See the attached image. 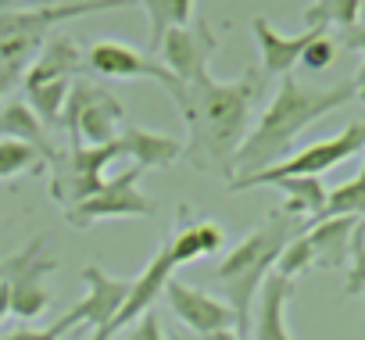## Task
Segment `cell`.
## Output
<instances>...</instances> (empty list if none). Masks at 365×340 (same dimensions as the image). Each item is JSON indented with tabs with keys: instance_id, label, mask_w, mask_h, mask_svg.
Instances as JSON below:
<instances>
[{
	"instance_id": "1",
	"label": "cell",
	"mask_w": 365,
	"mask_h": 340,
	"mask_svg": "<svg viewBox=\"0 0 365 340\" xmlns=\"http://www.w3.org/2000/svg\"><path fill=\"white\" fill-rule=\"evenodd\" d=\"M262 86H265V76L255 65L244 68L230 83L197 76L194 83L182 86V97L175 104L190 129V140L182 143V158H190L194 168H215L230 183L233 180L230 165L244 136L251 133V111Z\"/></svg>"
},
{
	"instance_id": "2",
	"label": "cell",
	"mask_w": 365,
	"mask_h": 340,
	"mask_svg": "<svg viewBox=\"0 0 365 340\" xmlns=\"http://www.w3.org/2000/svg\"><path fill=\"white\" fill-rule=\"evenodd\" d=\"M351 101H354L351 79H344L336 86H304V83H297V76H283L265 115L258 118V125L244 136L240 150L233 154V165H230L233 180H247L255 172H265V168L279 165L290 154L294 140L312 122L326 118L329 111H340Z\"/></svg>"
},
{
	"instance_id": "3",
	"label": "cell",
	"mask_w": 365,
	"mask_h": 340,
	"mask_svg": "<svg viewBox=\"0 0 365 340\" xmlns=\"http://www.w3.org/2000/svg\"><path fill=\"white\" fill-rule=\"evenodd\" d=\"M312 222L287 215L283 208H272L237 247H230V254L219 262L215 269V283L222 290V301L233 311L237 333L247 340L251 336V322H255V304L262 294V283L269 279V272L276 269L283 247L290 240H297L301 233H308Z\"/></svg>"
},
{
	"instance_id": "4",
	"label": "cell",
	"mask_w": 365,
	"mask_h": 340,
	"mask_svg": "<svg viewBox=\"0 0 365 340\" xmlns=\"http://www.w3.org/2000/svg\"><path fill=\"white\" fill-rule=\"evenodd\" d=\"M122 122H125V111L108 90H101L90 79H72V90L58 122L68 133V147H108L118 140Z\"/></svg>"
},
{
	"instance_id": "5",
	"label": "cell",
	"mask_w": 365,
	"mask_h": 340,
	"mask_svg": "<svg viewBox=\"0 0 365 340\" xmlns=\"http://www.w3.org/2000/svg\"><path fill=\"white\" fill-rule=\"evenodd\" d=\"M358 150H365V122H351L347 129H340L336 136L329 140H319L297 154H287L279 165L265 168V172H255L247 180H233L230 183V194H244V190H255V187H272L276 180H287V176H322L329 168H336L340 161L354 158Z\"/></svg>"
},
{
	"instance_id": "6",
	"label": "cell",
	"mask_w": 365,
	"mask_h": 340,
	"mask_svg": "<svg viewBox=\"0 0 365 340\" xmlns=\"http://www.w3.org/2000/svg\"><path fill=\"white\" fill-rule=\"evenodd\" d=\"M47 233L33 237L19 254H11L4 265H0V279L11 287V315L19 319H36L47 311V304L54 301L47 276L58 269V258H47Z\"/></svg>"
},
{
	"instance_id": "7",
	"label": "cell",
	"mask_w": 365,
	"mask_h": 340,
	"mask_svg": "<svg viewBox=\"0 0 365 340\" xmlns=\"http://www.w3.org/2000/svg\"><path fill=\"white\" fill-rule=\"evenodd\" d=\"M83 283L90 287V294L79 301V304H72L58 322H51L58 333H68V329H76V326H93L97 333V340H111V322H115V315L122 311V304H125V297H129V287H133V276H108L104 269H97V265H86L83 272Z\"/></svg>"
},
{
	"instance_id": "8",
	"label": "cell",
	"mask_w": 365,
	"mask_h": 340,
	"mask_svg": "<svg viewBox=\"0 0 365 340\" xmlns=\"http://www.w3.org/2000/svg\"><path fill=\"white\" fill-rule=\"evenodd\" d=\"M133 8V0H65V4H47L33 11H0V43H47V33L68 19L83 15H101V11H118Z\"/></svg>"
},
{
	"instance_id": "9",
	"label": "cell",
	"mask_w": 365,
	"mask_h": 340,
	"mask_svg": "<svg viewBox=\"0 0 365 340\" xmlns=\"http://www.w3.org/2000/svg\"><path fill=\"white\" fill-rule=\"evenodd\" d=\"M140 176H143L140 168H125L115 180H104V187L93 197L65 208L68 226L86 230L93 222H104V219H147V215H154V201H147L140 194Z\"/></svg>"
},
{
	"instance_id": "10",
	"label": "cell",
	"mask_w": 365,
	"mask_h": 340,
	"mask_svg": "<svg viewBox=\"0 0 365 340\" xmlns=\"http://www.w3.org/2000/svg\"><path fill=\"white\" fill-rule=\"evenodd\" d=\"M122 158L118 154V143H108V147H68L51 168V197L61 201L65 208L93 197L101 187H104V165Z\"/></svg>"
},
{
	"instance_id": "11",
	"label": "cell",
	"mask_w": 365,
	"mask_h": 340,
	"mask_svg": "<svg viewBox=\"0 0 365 340\" xmlns=\"http://www.w3.org/2000/svg\"><path fill=\"white\" fill-rule=\"evenodd\" d=\"M83 61L101 79H150L165 93H172V101L182 97V83L158 58H150V54H143V51H136V47H129L122 40H97V43H90Z\"/></svg>"
},
{
	"instance_id": "12",
	"label": "cell",
	"mask_w": 365,
	"mask_h": 340,
	"mask_svg": "<svg viewBox=\"0 0 365 340\" xmlns=\"http://www.w3.org/2000/svg\"><path fill=\"white\" fill-rule=\"evenodd\" d=\"M158 51H161V65L187 86L197 76H208V61L219 51V36L205 19H197V26L168 29Z\"/></svg>"
},
{
	"instance_id": "13",
	"label": "cell",
	"mask_w": 365,
	"mask_h": 340,
	"mask_svg": "<svg viewBox=\"0 0 365 340\" xmlns=\"http://www.w3.org/2000/svg\"><path fill=\"white\" fill-rule=\"evenodd\" d=\"M165 297H168V308L172 315L182 322L187 333H215V329H237L233 322V311L222 297H212L197 287H187L179 279H168L165 283Z\"/></svg>"
},
{
	"instance_id": "14",
	"label": "cell",
	"mask_w": 365,
	"mask_h": 340,
	"mask_svg": "<svg viewBox=\"0 0 365 340\" xmlns=\"http://www.w3.org/2000/svg\"><path fill=\"white\" fill-rule=\"evenodd\" d=\"M172 269H175V262H172V254H168V240H165V244L158 247V254L150 258V265H147L140 276H133L129 297H125L122 311L115 315V322H111V333H118V329L133 326L140 315H147V311L154 308V301L165 294V283L172 279Z\"/></svg>"
},
{
	"instance_id": "15",
	"label": "cell",
	"mask_w": 365,
	"mask_h": 340,
	"mask_svg": "<svg viewBox=\"0 0 365 340\" xmlns=\"http://www.w3.org/2000/svg\"><path fill=\"white\" fill-rule=\"evenodd\" d=\"M251 29H255V40H258V51H262V76H279V79L290 76V68L301 61L304 47L326 33V29H304L297 36H283L262 15L251 22Z\"/></svg>"
},
{
	"instance_id": "16",
	"label": "cell",
	"mask_w": 365,
	"mask_h": 340,
	"mask_svg": "<svg viewBox=\"0 0 365 340\" xmlns=\"http://www.w3.org/2000/svg\"><path fill=\"white\" fill-rule=\"evenodd\" d=\"M118 154L133 161V168L147 172V168H168L182 158V140L154 133V129H140V125H125L118 133Z\"/></svg>"
},
{
	"instance_id": "17",
	"label": "cell",
	"mask_w": 365,
	"mask_h": 340,
	"mask_svg": "<svg viewBox=\"0 0 365 340\" xmlns=\"http://www.w3.org/2000/svg\"><path fill=\"white\" fill-rule=\"evenodd\" d=\"M0 140H19V143L33 147V150L43 158L47 168L61 158V150H58L54 140L47 136V125L29 111L26 97H11V101H4V108H0Z\"/></svg>"
},
{
	"instance_id": "18",
	"label": "cell",
	"mask_w": 365,
	"mask_h": 340,
	"mask_svg": "<svg viewBox=\"0 0 365 340\" xmlns=\"http://www.w3.org/2000/svg\"><path fill=\"white\" fill-rule=\"evenodd\" d=\"M222 244H226V233L215 222L190 219V208L179 205V226L168 237V254H172L175 265H187V262H197L205 254H215V251H222Z\"/></svg>"
},
{
	"instance_id": "19",
	"label": "cell",
	"mask_w": 365,
	"mask_h": 340,
	"mask_svg": "<svg viewBox=\"0 0 365 340\" xmlns=\"http://www.w3.org/2000/svg\"><path fill=\"white\" fill-rule=\"evenodd\" d=\"M290 294H294V283L283 279V276H269L262 283V294H258V304H255V322H251L255 340H294L290 326H287Z\"/></svg>"
},
{
	"instance_id": "20",
	"label": "cell",
	"mask_w": 365,
	"mask_h": 340,
	"mask_svg": "<svg viewBox=\"0 0 365 340\" xmlns=\"http://www.w3.org/2000/svg\"><path fill=\"white\" fill-rule=\"evenodd\" d=\"M361 222L358 219H319L308 226V247H312V265L319 269H340L344 262H351V240L354 230Z\"/></svg>"
},
{
	"instance_id": "21",
	"label": "cell",
	"mask_w": 365,
	"mask_h": 340,
	"mask_svg": "<svg viewBox=\"0 0 365 340\" xmlns=\"http://www.w3.org/2000/svg\"><path fill=\"white\" fill-rule=\"evenodd\" d=\"M83 51L76 47V40L68 36H54L40 47V54L33 58V65L26 68L22 83L36 86V83H54V79H76L83 76Z\"/></svg>"
},
{
	"instance_id": "22",
	"label": "cell",
	"mask_w": 365,
	"mask_h": 340,
	"mask_svg": "<svg viewBox=\"0 0 365 340\" xmlns=\"http://www.w3.org/2000/svg\"><path fill=\"white\" fill-rule=\"evenodd\" d=\"M283 194V212L304 222H319L322 208H326V187L315 176H287L272 183Z\"/></svg>"
},
{
	"instance_id": "23",
	"label": "cell",
	"mask_w": 365,
	"mask_h": 340,
	"mask_svg": "<svg viewBox=\"0 0 365 340\" xmlns=\"http://www.w3.org/2000/svg\"><path fill=\"white\" fill-rule=\"evenodd\" d=\"M150 19V47L158 51L168 29L190 26L194 22V0H133Z\"/></svg>"
},
{
	"instance_id": "24",
	"label": "cell",
	"mask_w": 365,
	"mask_h": 340,
	"mask_svg": "<svg viewBox=\"0 0 365 340\" xmlns=\"http://www.w3.org/2000/svg\"><path fill=\"white\" fill-rule=\"evenodd\" d=\"M304 26L308 29H329V26H340L344 33L354 29L361 22V4L358 0H315V4L304 8Z\"/></svg>"
},
{
	"instance_id": "25",
	"label": "cell",
	"mask_w": 365,
	"mask_h": 340,
	"mask_svg": "<svg viewBox=\"0 0 365 340\" xmlns=\"http://www.w3.org/2000/svg\"><path fill=\"white\" fill-rule=\"evenodd\" d=\"M68 90H72V79L36 83V86H26V104L43 125H58L61 111H65V101H68Z\"/></svg>"
},
{
	"instance_id": "26",
	"label": "cell",
	"mask_w": 365,
	"mask_h": 340,
	"mask_svg": "<svg viewBox=\"0 0 365 340\" xmlns=\"http://www.w3.org/2000/svg\"><path fill=\"white\" fill-rule=\"evenodd\" d=\"M319 219H365V180H347L333 190H326V208Z\"/></svg>"
},
{
	"instance_id": "27",
	"label": "cell",
	"mask_w": 365,
	"mask_h": 340,
	"mask_svg": "<svg viewBox=\"0 0 365 340\" xmlns=\"http://www.w3.org/2000/svg\"><path fill=\"white\" fill-rule=\"evenodd\" d=\"M43 168L47 165L33 147H26L19 140H0V180H11V176H22V172L43 176Z\"/></svg>"
},
{
	"instance_id": "28",
	"label": "cell",
	"mask_w": 365,
	"mask_h": 340,
	"mask_svg": "<svg viewBox=\"0 0 365 340\" xmlns=\"http://www.w3.org/2000/svg\"><path fill=\"white\" fill-rule=\"evenodd\" d=\"M312 269V247H308V237L301 233L297 240H290L287 247H283V254H279V262H276V276H283V279H297L301 272H308Z\"/></svg>"
},
{
	"instance_id": "29",
	"label": "cell",
	"mask_w": 365,
	"mask_h": 340,
	"mask_svg": "<svg viewBox=\"0 0 365 340\" xmlns=\"http://www.w3.org/2000/svg\"><path fill=\"white\" fill-rule=\"evenodd\" d=\"M333 58H336V43L329 40V33H322L319 40H312V43L304 47L301 65H304V68H312V72H322V68H329V65H333Z\"/></svg>"
},
{
	"instance_id": "30",
	"label": "cell",
	"mask_w": 365,
	"mask_h": 340,
	"mask_svg": "<svg viewBox=\"0 0 365 340\" xmlns=\"http://www.w3.org/2000/svg\"><path fill=\"white\" fill-rule=\"evenodd\" d=\"M125 340H165L158 315H154V311H147V315H140L133 326H125Z\"/></svg>"
},
{
	"instance_id": "31",
	"label": "cell",
	"mask_w": 365,
	"mask_h": 340,
	"mask_svg": "<svg viewBox=\"0 0 365 340\" xmlns=\"http://www.w3.org/2000/svg\"><path fill=\"white\" fill-rule=\"evenodd\" d=\"M65 333H58L54 326H47V329H29V326H22V329H11V333H4L0 340H61Z\"/></svg>"
},
{
	"instance_id": "32",
	"label": "cell",
	"mask_w": 365,
	"mask_h": 340,
	"mask_svg": "<svg viewBox=\"0 0 365 340\" xmlns=\"http://www.w3.org/2000/svg\"><path fill=\"white\" fill-rule=\"evenodd\" d=\"M168 340H244L237 329H215V333H187V329H175L168 333Z\"/></svg>"
},
{
	"instance_id": "33",
	"label": "cell",
	"mask_w": 365,
	"mask_h": 340,
	"mask_svg": "<svg viewBox=\"0 0 365 340\" xmlns=\"http://www.w3.org/2000/svg\"><path fill=\"white\" fill-rule=\"evenodd\" d=\"M344 47L358 51V54H361V65H365V22H358L354 29H347V33H344Z\"/></svg>"
},
{
	"instance_id": "34",
	"label": "cell",
	"mask_w": 365,
	"mask_h": 340,
	"mask_svg": "<svg viewBox=\"0 0 365 340\" xmlns=\"http://www.w3.org/2000/svg\"><path fill=\"white\" fill-rule=\"evenodd\" d=\"M26 76V68H0V104H4V97H8V90L19 83Z\"/></svg>"
},
{
	"instance_id": "35",
	"label": "cell",
	"mask_w": 365,
	"mask_h": 340,
	"mask_svg": "<svg viewBox=\"0 0 365 340\" xmlns=\"http://www.w3.org/2000/svg\"><path fill=\"white\" fill-rule=\"evenodd\" d=\"M4 315H11V287L0 279V322H4Z\"/></svg>"
},
{
	"instance_id": "36",
	"label": "cell",
	"mask_w": 365,
	"mask_h": 340,
	"mask_svg": "<svg viewBox=\"0 0 365 340\" xmlns=\"http://www.w3.org/2000/svg\"><path fill=\"white\" fill-rule=\"evenodd\" d=\"M354 101H361L365 104V65H358V72H354Z\"/></svg>"
},
{
	"instance_id": "37",
	"label": "cell",
	"mask_w": 365,
	"mask_h": 340,
	"mask_svg": "<svg viewBox=\"0 0 365 340\" xmlns=\"http://www.w3.org/2000/svg\"><path fill=\"white\" fill-rule=\"evenodd\" d=\"M358 180H365V161H361V172H358Z\"/></svg>"
},
{
	"instance_id": "38",
	"label": "cell",
	"mask_w": 365,
	"mask_h": 340,
	"mask_svg": "<svg viewBox=\"0 0 365 340\" xmlns=\"http://www.w3.org/2000/svg\"><path fill=\"white\" fill-rule=\"evenodd\" d=\"M358 4H361V19H365V0H358Z\"/></svg>"
},
{
	"instance_id": "39",
	"label": "cell",
	"mask_w": 365,
	"mask_h": 340,
	"mask_svg": "<svg viewBox=\"0 0 365 340\" xmlns=\"http://www.w3.org/2000/svg\"><path fill=\"white\" fill-rule=\"evenodd\" d=\"M90 340H97V336H90Z\"/></svg>"
}]
</instances>
